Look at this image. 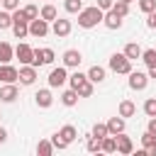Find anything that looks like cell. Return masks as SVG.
I'll use <instances>...</instances> for the list:
<instances>
[{
  "instance_id": "cell-46",
  "label": "cell",
  "mask_w": 156,
  "mask_h": 156,
  "mask_svg": "<svg viewBox=\"0 0 156 156\" xmlns=\"http://www.w3.org/2000/svg\"><path fill=\"white\" fill-rule=\"evenodd\" d=\"M149 78H156V66H154V68H149Z\"/></svg>"
},
{
  "instance_id": "cell-9",
  "label": "cell",
  "mask_w": 156,
  "mask_h": 156,
  "mask_svg": "<svg viewBox=\"0 0 156 156\" xmlns=\"http://www.w3.org/2000/svg\"><path fill=\"white\" fill-rule=\"evenodd\" d=\"M37 80V71H34V66L32 63H24L22 68H20V83L22 85H32Z\"/></svg>"
},
{
  "instance_id": "cell-31",
  "label": "cell",
  "mask_w": 156,
  "mask_h": 156,
  "mask_svg": "<svg viewBox=\"0 0 156 156\" xmlns=\"http://www.w3.org/2000/svg\"><path fill=\"white\" fill-rule=\"evenodd\" d=\"M7 27H12V12L2 10L0 12V29H7Z\"/></svg>"
},
{
  "instance_id": "cell-37",
  "label": "cell",
  "mask_w": 156,
  "mask_h": 156,
  "mask_svg": "<svg viewBox=\"0 0 156 156\" xmlns=\"http://www.w3.org/2000/svg\"><path fill=\"white\" fill-rule=\"evenodd\" d=\"M51 144H54V149H66V146H68V141H66V139H63L58 132L51 136Z\"/></svg>"
},
{
  "instance_id": "cell-20",
  "label": "cell",
  "mask_w": 156,
  "mask_h": 156,
  "mask_svg": "<svg viewBox=\"0 0 156 156\" xmlns=\"http://www.w3.org/2000/svg\"><path fill=\"white\" fill-rule=\"evenodd\" d=\"M88 80H93V83H102V80H105V68H102V66H93V68L88 71Z\"/></svg>"
},
{
  "instance_id": "cell-48",
  "label": "cell",
  "mask_w": 156,
  "mask_h": 156,
  "mask_svg": "<svg viewBox=\"0 0 156 156\" xmlns=\"http://www.w3.org/2000/svg\"><path fill=\"white\" fill-rule=\"evenodd\" d=\"M0 5H2V0H0Z\"/></svg>"
},
{
  "instance_id": "cell-21",
  "label": "cell",
  "mask_w": 156,
  "mask_h": 156,
  "mask_svg": "<svg viewBox=\"0 0 156 156\" xmlns=\"http://www.w3.org/2000/svg\"><path fill=\"white\" fill-rule=\"evenodd\" d=\"M102 151H105V154H115V151H117V136H115V134H107V136L102 139Z\"/></svg>"
},
{
  "instance_id": "cell-10",
  "label": "cell",
  "mask_w": 156,
  "mask_h": 156,
  "mask_svg": "<svg viewBox=\"0 0 156 156\" xmlns=\"http://www.w3.org/2000/svg\"><path fill=\"white\" fill-rule=\"evenodd\" d=\"M51 32H54L56 37H68V34H71V22H68V20L56 17V20H54V24H51Z\"/></svg>"
},
{
  "instance_id": "cell-29",
  "label": "cell",
  "mask_w": 156,
  "mask_h": 156,
  "mask_svg": "<svg viewBox=\"0 0 156 156\" xmlns=\"http://www.w3.org/2000/svg\"><path fill=\"white\" fill-rule=\"evenodd\" d=\"M112 10H115L119 17H127V15H129V2H124V0H117V2L112 5Z\"/></svg>"
},
{
  "instance_id": "cell-39",
  "label": "cell",
  "mask_w": 156,
  "mask_h": 156,
  "mask_svg": "<svg viewBox=\"0 0 156 156\" xmlns=\"http://www.w3.org/2000/svg\"><path fill=\"white\" fill-rule=\"evenodd\" d=\"M54 58H56L54 49H41V63H54Z\"/></svg>"
},
{
  "instance_id": "cell-27",
  "label": "cell",
  "mask_w": 156,
  "mask_h": 156,
  "mask_svg": "<svg viewBox=\"0 0 156 156\" xmlns=\"http://www.w3.org/2000/svg\"><path fill=\"white\" fill-rule=\"evenodd\" d=\"M85 149H88L90 154H95V151H102V139H98V136H93V134H90V139H88Z\"/></svg>"
},
{
  "instance_id": "cell-44",
  "label": "cell",
  "mask_w": 156,
  "mask_h": 156,
  "mask_svg": "<svg viewBox=\"0 0 156 156\" xmlns=\"http://www.w3.org/2000/svg\"><path fill=\"white\" fill-rule=\"evenodd\" d=\"M146 156H156V144L154 146H146Z\"/></svg>"
},
{
  "instance_id": "cell-23",
  "label": "cell",
  "mask_w": 156,
  "mask_h": 156,
  "mask_svg": "<svg viewBox=\"0 0 156 156\" xmlns=\"http://www.w3.org/2000/svg\"><path fill=\"white\" fill-rule=\"evenodd\" d=\"M134 112H136V105H134L132 100H122V102H119V115H122V117H132Z\"/></svg>"
},
{
  "instance_id": "cell-8",
  "label": "cell",
  "mask_w": 156,
  "mask_h": 156,
  "mask_svg": "<svg viewBox=\"0 0 156 156\" xmlns=\"http://www.w3.org/2000/svg\"><path fill=\"white\" fill-rule=\"evenodd\" d=\"M80 61H83V56H80L78 49H68V51L63 54V66H66V68H78Z\"/></svg>"
},
{
  "instance_id": "cell-43",
  "label": "cell",
  "mask_w": 156,
  "mask_h": 156,
  "mask_svg": "<svg viewBox=\"0 0 156 156\" xmlns=\"http://www.w3.org/2000/svg\"><path fill=\"white\" fill-rule=\"evenodd\" d=\"M149 27H151V29H156V10H154V12H149Z\"/></svg>"
},
{
  "instance_id": "cell-5",
  "label": "cell",
  "mask_w": 156,
  "mask_h": 156,
  "mask_svg": "<svg viewBox=\"0 0 156 156\" xmlns=\"http://www.w3.org/2000/svg\"><path fill=\"white\" fill-rule=\"evenodd\" d=\"M66 80H68L66 66H58V68H54V71L49 73V85H51V88H61Z\"/></svg>"
},
{
  "instance_id": "cell-16",
  "label": "cell",
  "mask_w": 156,
  "mask_h": 156,
  "mask_svg": "<svg viewBox=\"0 0 156 156\" xmlns=\"http://www.w3.org/2000/svg\"><path fill=\"white\" fill-rule=\"evenodd\" d=\"M141 54H144V51H141V46H139L136 41H129V44L124 46V56L132 58V61H134V58H141Z\"/></svg>"
},
{
  "instance_id": "cell-38",
  "label": "cell",
  "mask_w": 156,
  "mask_h": 156,
  "mask_svg": "<svg viewBox=\"0 0 156 156\" xmlns=\"http://www.w3.org/2000/svg\"><path fill=\"white\" fill-rule=\"evenodd\" d=\"M141 144H144V149H146V146H154V144H156V134H151V132L146 129V132L141 134Z\"/></svg>"
},
{
  "instance_id": "cell-36",
  "label": "cell",
  "mask_w": 156,
  "mask_h": 156,
  "mask_svg": "<svg viewBox=\"0 0 156 156\" xmlns=\"http://www.w3.org/2000/svg\"><path fill=\"white\" fill-rule=\"evenodd\" d=\"M22 10H24V15H27V20H29V22L39 17V7H37V5H27V7H22Z\"/></svg>"
},
{
  "instance_id": "cell-14",
  "label": "cell",
  "mask_w": 156,
  "mask_h": 156,
  "mask_svg": "<svg viewBox=\"0 0 156 156\" xmlns=\"http://www.w3.org/2000/svg\"><path fill=\"white\" fill-rule=\"evenodd\" d=\"M34 100H37V105H39V107H51V102H54V98H51V90H49V88L37 90Z\"/></svg>"
},
{
  "instance_id": "cell-34",
  "label": "cell",
  "mask_w": 156,
  "mask_h": 156,
  "mask_svg": "<svg viewBox=\"0 0 156 156\" xmlns=\"http://www.w3.org/2000/svg\"><path fill=\"white\" fill-rule=\"evenodd\" d=\"M107 134H110L107 124H95V127H93V136H98V139H105Z\"/></svg>"
},
{
  "instance_id": "cell-7",
  "label": "cell",
  "mask_w": 156,
  "mask_h": 156,
  "mask_svg": "<svg viewBox=\"0 0 156 156\" xmlns=\"http://www.w3.org/2000/svg\"><path fill=\"white\" fill-rule=\"evenodd\" d=\"M15 56L20 58V63H32V58H34V49H32L29 44H17Z\"/></svg>"
},
{
  "instance_id": "cell-41",
  "label": "cell",
  "mask_w": 156,
  "mask_h": 156,
  "mask_svg": "<svg viewBox=\"0 0 156 156\" xmlns=\"http://www.w3.org/2000/svg\"><path fill=\"white\" fill-rule=\"evenodd\" d=\"M112 5H115V0H98L100 10H112Z\"/></svg>"
},
{
  "instance_id": "cell-6",
  "label": "cell",
  "mask_w": 156,
  "mask_h": 156,
  "mask_svg": "<svg viewBox=\"0 0 156 156\" xmlns=\"http://www.w3.org/2000/svg\"><path fill=\"white\" fill-rule=\"evenodd\" d=\"M0 80L2 83H15V80H20V71L10 63H2L0 66Z\"/></svg>"
},
{
  "instance_id": "cell-25",
  "label": "cell",
  "mask_w": 156,
  "mask_h": 156,
  "mask_svg": "<svg viewBox=\"0 0 156 156\" xmlns=\"http://www.w3.org/2000/svg\"><path fill=\"white\" fill-rule=\"evenodd\" d=\"M39 17H44L46 22H54V20L58 17V12H56V7H54V5H44V7H41V12H39Z\"/></svg>"
},
{
  "instance_id": "cell-40",
  "label": "cell",
  "mask_w": 156,
  "mask_h": 156,
  "mask_svg": "<svg viewBox=\"0 0 156 156\" xmlns=\"http://www.w3.org/2000/svg\"><path fill=\"white\" fill-rule=\"evenodd\" d=\"M2 7L10 10V12H15V10L20 7V0H2Z\"/></svg>"
},
{
  "instance_id": "cell-47",
  "label": "cell",
  "mask_w": 156,
  "mask_h": 156,
  "mask_svg": "<svg viewBox=\"0 0 156 156\" xmlns=\"http://www.w3.org/2000/svg\"><path fill=\"white\" fill-rule=\"evenodd\" d=\"M124 2H134V0H124Z\"/></svg>"
},
{
  "instance_id": "cell-33",
  "label": "cell",
  "mask_w": 156,
  "mask_h": 156,
  "mask_svg": "<svg viewBox=\"0 0 156 156\" xmlns=\"http://www.w3.org/2000/svg\"><path fill=\"white\" fill-rule=\"evenodd\" d=\"M144 112H146V117H156V98H149L144 102Z\"/></svg>"
},
{
  "instance_id": "cell-32",
  "label": "cell",
  "mask_w": 156,
  "mask_h": 156,
  "mask_svg": "<svg viewBox=\"0 0 156 156\" xmlns=\"http://www.w3.org/2000/svg\"><path fill=\"white\" fill-rule=\"evenodd\" d=\"M78 95L80 98H90L93 95V80H85L83 85H78Z\"/></svg>"
},
{
  "instance_id": "cell-2",
  "label": "cell",
  "mask_w": 156,
  "mask_h": 156,
  "mask_svg": "<svg viewBox=\"0 0 156 156\" xmlns=\"http://www.w3.org/2000/svg\"><path fill=\"white\" fill-rule=\"evenodd\" d=\"M110 71H115V73H127V76H129V71H132V58H127L124 54H112V56H110Z\"/></svg>"
},
{
  "instance_id": "cell-13",
  "label": "cell",
  "mask_w": 156,
  "mask_h": 156,
  "mask_svg": "<svg viewBox=\"0 0 156 156\" xmlns=\"http://www.w3.org/2000/svg\"><path fill=\"white\" fill-rule=\"evenodd\" d=\"M122 20H124V17H119L115 10H107V15H105V20H102V22H105V27H107V29H119V27H122Z\"/></svg>"
},
{
  "instance_id": "cell-15",
  "label": "cell",
  "mask_w": 156,
  "mask_h": 156,
  "mask_svg": "<svg viewBox=\"0 0 156 156\" xmlns=\"http://www.w3.org/2000/svg\"><path fill=\"white\" fill-rule=\"evenodd\" d=\"M107 129H110V134H122L124 132V117L122 115H117V117H110L107 119Z\"/></svg>"
},
{
  "instance_id": "cell-17",
  "label": "cell",
  "mask_w": 156,
  "mask_h": 156,
  "mask_svg": "<svg viewBox=\"0 0 156 156\" xmlns=\"http://www.w3.org/2000/svg\"><path fill=\"white\" fill-rule=\"evenodd\" d=\"M78 98H80V95H78V90H76V88H71V90H63V95H61V102H63L66 107H73V105L78 102Z\"/></svg>"
},
{
  "instance_id": "cell-3",
  "label": "cell",
  "mask_w": 156,
  "mask_h": 156,
  "mask_svg": "<svg viewBox=\"0 0 156 156\" xmlns=\"http://www.w3.org/2000/svg\"><path fill=\"white\" fill-rule=\"evenodd\" d=\"M146 85H149V73L129 71V88H132V90H144Z\"/></svg>"
},
{
  "instance_id": "cell-42",
  "label": "cell",
  "mask_w": 156,
  "mask_h": 156,
  "mask_svg": "<svg viewBox=\"0 0 156 156\" xmlns=\"http://www.w3.org/2000/svg\"><path fill=\"white\" fill-rule=\"evenodd\" d=\"M151 134H156V117H149V127H146Z\"/></svg>"
},
{
  "instance_id": "cell-1",
  "label": "cell",
  "mask_w": 156,
  "mask_h": 156,
  "mask_svg": "<svg viewBox=\"0 0 156 156\" xmlns=\"http://www.w3.org/2000/svg\"><path fill=\"white\" fill-rule=\"evenodd\" d=\"M102 20H105V10H100L98 5H93V7H83V10L78 12V24L85 27V29L95 27V24L102 22Z\"/></svg>"
},
{
  "instance_id": "cell-24",
  "label": "cell",
  "mask_w": 156,
  "mask_h": 156,
  "mask_svg": "<svg viewBox=\"0 0 156 156\" xmlns=\"http://www.w3.org/2000/svg\"><path fill=\"white\" fill-rule=\"evenodd\" d=\"M37 154H39V156H51V154H54V144H51L49 139H41V141L37 144Z\"/></svg>"
},
{
  "instance_id": "cell-22",
  "label": "cell",
  "mask_w": 156,
  "mask_h": 156,
  "mask_svg": "<svg viewBox=\"0 0 156 156\" xmlns=\"http://www.w3.org/2000/svg\"><path fill=\"white\" fill-rule=\"evenodd\" d=\"M85 80H88V73H80V71H76V73L68 76V83H71V88H76V90H78V85H83Z\"/></svg>"
},
{
  "instance_id": "cell-30",
  "label": "cell",
  "mask_w": 156,
  "mask_h": 156,
  "mask_svg": "<svg viewBox=\"0 0 156 156\" xmlns=\"http://www.w3.org/2000/svg\"><path fill=\"white\" fill-rule=\"evenodd\" d=\"M63 7H66V12H80L83 10V0H66Z\"/></svg>"
},
{
  "instance_id": "cell-26",
  "label": "cell",
  "mask_w": 156,
  "mask_h": 156,
  "mask_svg": "<svg viewBox=\"0 0 156 156\" xmlns=\"http://www.w3.org/2000/svg\"><path fill=\"white\" fill-rule=\"evenodd\" d=\"M58 134H61V136H63L68 144H71V141L78 136V132H76V127H73V124H66V127H61V129H58Z\"/></svg>"
},
{
  "instance_id": "cell-18",
  "label": "cell",
  "mask_w": 156,
  "mask_h": 156,
  "mask_svg": "<svg viewBox=\"0 0 156 156\" xmlns=\"http://www.w3.org/2000/svg\"><path fill=\"white\" fill-rule=\"evenodd\" d=\"M12 56H15V49L7 41H0V63H10Z\"/></svg>"
},
{
  "instance_id": "cell-45",
  "label": "cell",
  "mask_w": 156,
  "mask_h": 156,
  "mask_svg": "<svg viewBox=\"0 0 156 156\" xmlns=\"http://www.w3.org/2000/svg\"><path fill=\"white\" fill-rule=\"evenodd\" d=\"M5 139H7V132H5V129H2V127H0V144H2V141H5Z\"/></svg>"
},
{
  "instance_id": "cell-12",
  "label": "cell",
  "mask_w": 156,
  "mask_h": 156,
  "mask_svg": "<svg viewBox=\"0 0 156 156\" xmlns=\"http://www.w3.org/2000/svg\"><path fill=\"white\" fill-rule=\"evenodd\" d=\"M117 151H119V154H124V156H129V154L134 151V144H132V139H129V136H124V132H122V134H117Z\"/></svg>"
},
{
  "instance_id": "cell-11",
  "label": "cell",
  "mask_w": 156,
  "mask_h": 156,
  "mask_svg": "<svg viewBox=\"0 0 156 156\" xmlns=\"http://www.w3.org/2000/svg\"><path fill=\"white\" fill-rule=\"evenodd\" d=\"M17 95H20V90H17L15 83H5V88H0V100L2 102H12V100H17Z\"/></svg>"
},
{
  "instance_id": "cell-4",
  "label": "cell",
  "mask_w": 156,
  "mask_h": 156,
  "mask_svg": "<svg viewBox=\"0 0 156 156\" xmlns=\"http://www.w3.org/2000/svg\"><path fill=\"white\" fill-rule=\"evenodd\" d=\"M29 34H32V37H46V34H49V22H46L44 17L32 20V22H29Z\"/></svg>"
},
{
  "instance_id": "cell-35",
  "label": "cell",
  "mask_w": 156,
  "mask_h": 156,
  "mask_svg": "<svg viewBox=\"0 0 156 156\" xmlns=\"http://www.w3.org/2000/svg\"><path fill=\"white\" fill-rule=\"evenodd\" d=\"M139 10L146 12V15L154 12V10H156V0H139Z\"/></svg>"
},
{
  "instance_id": "cell-28",
  "label": "cell",
  "mask_w": 156,
  "mask_h": 156,
  "mask_svg": "<svg viewBox=\"0 0 156 156\" xmlns=\"http://www.w3.org/2000/svg\"><path fill=\"white\" fill-rule=\"evenodd\" d=\"M141 61H144L149 68H154V66H156V49H146V51L141 54Z\"/></svg>"
},
{
  "instance_id": "cell-19",
  "label": "cell",
  "mask_w": 156,
  "mask_h": 156,
  "mask_svg": "<svg viewBox=\"0 0 156 156\" xmlns=\"http://www.w3.org/2000/svg\"><path fill=\"white\" fill-rule=\"evenodd\" d=\"M12 32L17 39H24L29 34V22H12Z\"/></svg>"
}]
</instances>
